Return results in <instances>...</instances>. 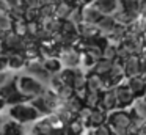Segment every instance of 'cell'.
<instances>
[{
  "instance_id": "1",
  "label": "cell",
  "mask_w": 146,
  "mask_h": 135,
  "mask_svg": "<svg viewBox=\"0 0 146 135\" xmlns=\"http://www.w3.org/2000/svg\"><path fill=\"white\" fill-rule=\"evenodd\" d=\"M16 85L19 93L25 97L27 100H32L35 97H38L39 94H42L46 91V85L41 83L39 80L30 77L27 74H16Z\"/></svg>"
},
{
  "instance_id": "2",
  "label": "cell",
  "mask_w": 146,
  "mask_h": 135,
  "mask_svg": "<svg viewBox=\"0 0 146 135\" xmlns=\"http://www.w3.org/2000/svg\"><path fill=\"white\" fill-rule=\"evenodd\" d=\"M29 102L32 104L36 110H38V113L41 116H46V115L54 113L55 110L58 108V105L61 104L60 99L57 97V94H55L50 88H46L44 93L39 94L38 97H35V99L29 100Z\"/></svg>"
},
{
  "instance_id": "3",
  "label": "cell",
  "mask_w": 146,
  "mask_h": 135,
  "mask_svg": "<svg viewBox=\"0 0 146 135\" xmlns=\"http://www.w3.org/2000/svg\"><path fill=\"white\" fill-rule=\"evenodd\" d=\"M10 116H11V119H14L16 122H19V124H22V126L27 124V122L38 121V119L41 118L38 110H36L29 100H27V102L16 104V105H11L10 107Z\"/></svg>"
},
{
  "instance_id": "4",
  "label": "cell",
  "mask_w": 146,
  "mask_h": 135,
  "mask_svg": "<svg viewBox=\"0 0 146 135\" xmlns=\"http://www.w3.org/2000/svg\"><path fill=\"white\" fill-rule=\"evenodd\" d=\"M130 121H132V118L127 113V110H113V112L107 113L105 124L110 127L113 135H124L129 130Z\"/></svg>"
},
{
  "instance_id": "5",
  "label": "cell",
  "mask_w": 146,
  "mask_h": 135,
  "mask_svg": "<svg viewBox=\"0 0 146 135\" xmlns=\"http://www.w3.org/2000/svg\"><path fill=\"white\" fill-rule=\"evenodd\" d=\"M2 49H3V55H10V53H24L27 49L25 39L19 35L13 33V31H5L2 39Z\"/></svg>"
},
{
  "instance_id": "6",
  "label": "cell",
  "mask_w": 146,
  "mask_h": 135,
  "mask_svg": "<svg viewBox=\"0 0 146 135\" xmlns=\"http://www.w3.org/2000/svg\"><path fill=\"white\" fill-rule=\"evenodd\" d=\"M121 65H123V71H124L126 78L137 77V75L145 77V53L129 57V58L123 60Z\"/></svg>"
},
{
  "instance_id": "7",
  "label": "cell",
  "mask_w": 146,
  "mask_h": 135,
  "mask_svg": "<svg viewBox=\"0 0 146 135\" xmlns=\"http://www.w3.org/2000/svg\"><path fill=\"white\" fill-rule=\"evenodd\" d=\"M0 99L3 100L7 105H16V104H21V102H27V99L17 90L16 75L7 85H3V86L0 88Z\"/></svg>"
},
{
  "instance_id": "8",
  "label": "cell",
  "mask_w": 146,
  "mask_h": 135,
  "mask_svg": "<svg viewBox=\"0 0 146 135\" xmlns=\"http://www.w3.org/2000/svg\"><path fill=\"white\" fill-rule=\"evenodd\" d=\"M24 69H25L27 75H30V77L39 80L41 83H44L46 86H47V83L50 82V78H52V75L46 71V68L42 66V61H39V60H35V58L27 60Z\"/></svg>"
},
{
  "instance_id": "9",
  "label": "cell",
  "mask_w": 146,
  "mask_h": 135,
  "mask_svg": "<svg viewBox=\"0 0 146 135\" xmlns=\"http://www.w3.org/2000/svg\"><path fill=\"white\" fill-rule=\"evenodd\" d=\"M58 60H60L63 68L77 69V68H80V50H77L76 47H64V49H60V52H58Z\"/></svg>"
},
{
  "instance_id": "10",
  "label": "cell",
  "mask_w": 146,
  "mask_h": 135,
  "mask_svg": "<svg viewBox=\"0 0 146 135\" xmlns=\"http://www.w3.org/2000/svg\"><path fill=\"white\" fill-rule=\"evenodd\" d=\"M102 80H104V88L105 90H108V88H115V86H118L119 83H123V82L126 80V75H124L121 61H113L111 69L108 71L107 75L102 77Z\"/></svg>"
},
{
  "instance_id": "11",
  "label": "cell",
  "mask_w": 146,
  "mask_h": 135,
  "mask_svg": "<svg viewBox=\"0 0 146 135\" xmlns=\"http://www.w3.org/2000/svg\"><path fill=\"white\" fill-rule=\"evenodd\" d=\"M113 90H115V97H116V110H127L133 104L135 97H133V94L127 88L126 82L119 83Z\"/></svg>"
},
{
  "instance_id": "12",
  "label": "cell",
  "mask_w": 146,
  "mask_h": 135,
  "mask_svg": "<svg viewBox=\"0 0 146 135\" xmlns=\"http://www.w3.org/2000/svg\"><path fill=\"white\" fill-rule=\"evenodd\" d=\"M118 8L129 17L137 19L138 16L145 14V0H119Z\"/></svg>"
},
{
  "instance_id": "13",
  "label": "cell",
  "mask_w": 146,
  "mask_h": 135,
  "mask_svg": "<svg viewBox=\"0 0 146 135\" xmlns=\"http://www.w3.org/2000/svg\"><path fill=\"white\" fill-rule=\"evenodd\" d=\"M98 108L104 110L105 113H110L113 110H116V97H115V90L108 88L101 93V99H99Z\"/></svg>"
},
{
  "instance_id": "14",
  "label": "cell",
  "mask_w": 146,
  "mask_h": 135,
  "mask_svg": "<svg viewBox=\"0 0 146 135\" xmlns=\"http://www.w3.org/2000/svg\"><path fill=\"white\" fill-rule=\"evenodd\" d=\"M126 85L127 88L130 90V93L133 94V97L135 99H138V97H145V77H141V75H137V77H129L126 78Z\"/></svg>"
},
{
  "instance_id": "15",
  "label": "cell",
  "mask_w": 146,
  "mask_h": 135,
  "mask_svg": "<svg viewBox=\"0 0 146 135\" xmlns=\"http://www.w3.org/2000/svg\"><path fill=\"white\" fill-rule=\"evenodd\" d=\"M91 5L102 16H111L119 6V0H93Z\"/></svg>"
},
{
  "instance_id": "16",
  "label": "cell",
  "mask_w": 146,
  "mask_h": 135,
  "mask_svg": "<svg viewBox=\"0 0 146 135\" xmlns=\"http://www.w3.org/2000/svg\"><path fill=\"white\" fill-rule=\"evenodd\" d=\"M101 13L94 8L93 5H85L80 8V17H82L83 24H90V25H96V22L101 19Z\"/></svg>"
},
{
  "instance_id": "17",
  "label": "cell",
  "mask_w": 146,
  "mask_h": 135,
  "mask_svg": "<svg viewBox=\"0 0 146 135\" xmlns=\"http://www.w3.org/2000/svg\"><path fill=\"white\" fill-rule=\"evenodd\" d=\"M0 135H25L24 126L16 122L14 119H3Z\"/></svg>"
},
{
  "instance_id": "18",
  "label": "cell",
  "mask_w": 146,
  "mask_h": 135,
  "mask_svg": "<svg viewBox=\"0 0 146 135\" xmlns=\"http://www.w3.org/2000/svg\"><path fill=\"white\" fill-rule=\"evenodd\" d=\"M85 90H86V93H101V91H104L105 88H104V80H102V77L88 72V74H86Z\"/></svg>"
},
{
  "instance_id": "19",
  "label": "cell",
  "mask_w": 146,
  "mask_h": 135,
  "mask_svg": "<svg viewBox=\"0 0 146 135\" xmlns=\"http://www.w3.org/2000/svg\"><path fill=\"white\" fill-rule=\"evenodd\" d=\"M25 63L27 58L24 53H10V55H7V69H10L13 72L24 69Z\"/></svg>"
},
{
  "instance_id": "20",
  "label": "cell",
  "mask_w": 146,
  "mask_h": 135,
  "mask_svg": "<svg viewBox=\"0 0 146 135\" xmlns=\"http://www.w3.org/2000/svg\"><path fill=\"white\" fill-rule=\"evenodd\" d=\"M115 25H116V22H115V19L111 17V16H101V19L96 22L94 27L98 28L99 35H102V36H107V35L110 33L111 30H113Z\"/></svg>"
},
{
  "instance_id": "21",
  "label": "cell",
  "mask_w": 146,
  "mask_h": 135,
  "mask_svg": "<svg viewBox=\"0 0 146 135\" xmlns=\"http://www.w3.org/2000/svg\"><path fill=\"white\" fill-rule=\"evenodd\" d=\"M61 107H63L64 110H68V112L71 113V115L77 116L80 113V110L83 108V100L80 99L79 96H76L74 94L72 97H69L68 100H64V102H61Z\"/></svg>"
},
{
  "instance_id": "22",
  "label": "cell",
  "mask_w": 146,
  "mask_h": 135,
  "mask_svg": "<svg viewBox=\"0 0 146 135\" xmlns=\"http://www.w3.org/2000/svg\"><path fill=\"white\" fill-rule=\"evenodd\" d=\"M111 65H113V61L105 60V58H102V57H101V58L94 63V66L90 69V72H91V74L99 75V77H104V75H107L108 71L111 69Z\"/></svg>"
},
{
  "instance_id": "23",
  "label": "cell",
  "mask_w": 146,
  "mask_h": 135,
  "mask_svg": "<svg viewBox=\"0 0 146 135\" xmlns=\"http://www.w3.org/2000/svg\"><path fill=\"white\" fill-rule=\"evenodd\" d=\"M42 66H44L46 71H47L50 75L58 74V72L63 69V66H61L58 57H44V58H42Z\"/></svg>"
},
{
  "instance_id": "24",
  "label": "cell",
  "mask_w": 146,
  "mask_h": 135,
  "mask_svg": "<svg viewBox=\"0 0 146 135\" xmlns=\"http://www.w3.org/2000/svg\"><path fill=\"white\" fill-rule=\"evenodd\" d=\"M63 129H64V135H82L83 130H85V126L79 118H74Z\"/></svg>"
},
{
  "instance_id": "25",
  "label": "cell",
  "mask_w": 146,
  "mask_h": 135,
  "mask_svg": "<svg viewBox=\"0 0 146 135\" xmlns=\"http://www.w3.org/2000/svg\"><path fill=\"white\" fill-rule=\"evenodd\" d=\"M52 130L50 124H49L47 118H42V119H38L35 122V126L32 127V135H47L49 132Z\"/></svg>"
},
{
  "instance_id": "26",
  "label": "cell",
  "mask_w": 146,
  "mask_h": 135,
  "mask_svg": "<svg viewBox=\"0 0 146 135\" xmlns=\"http://www.w3.org/2000/svg\"><path fill=\"white\" fill-rule=\"evenodd\" d=\"M101 93H86L85 96H83V99H82L83 100V107H86V108H96V107L99 105Z\"/></svg>"
},
{
  "instance_id": "27",
  "label": "cell",
  "mask_w": 146,
  "mask_h": 135,
  "mask_svg": "<svg viewBox=\"0 0 146 135\" xmlns=\"http://www.w3.org/2000/svg\"><path fill=\"white\" fill-rule=\"evenodd\" d=\"M102 58L105 60H110V61H116L118 60V50H116V46L111 43H107L102 49Z\"/></svg>"
},
{
  "instance_id": "28",
  "label": "cell",
  "mask_w": 146,
  "mask_h": 135,
  "mask_svg": "<svg viewBox=\"0 0 146 135\" xmlns=\"http://www.w3.org/2000/svg\"><path fill=\"white\" fill-rule=\"evenodd\" d=\"M0 30L3 31V33L11 30V19H10V16L7 14V11L0 13Z\"/></svg>"
},
{
  "instance_id": "29",
  "label": "cell",
  "mask_w": 146,
  "mask_h": 135,
  "mask_svg": "<svg viewBox=\"0 0 146 135\" xmlns=\"http://www.w3.org/2000/svg\"><path fill=\"white\" fill-rule=\"evenodd\" d=\"M14 75H16V72L10 71V69H2V71H0V88L3 86V85H7Z\"/></svg>"
},
{
  "instance_id": "30",
  "label": "cell",
  "mask_w": 146,
  "mask_h": 135,
  "mask_svg": "<svg viewBox=\"0 0 146 135\" xmlns=\"http://www.w3.org/2000/svg\"><path fill=\"white\" fill-rule=\"evenodd\" d=\"M93 135H113V132L110 130V127L107 124H101L93 129Z\"/></svg>"
},
{
  "instance_id": "31",
  "label": "cell",
  "mask_w": 146,
  "mask_h": 135,
  "mask_svg": "<svg viewBox=\"0 0 146 135\" xmlns=\"http://www.w3.org/2000/svg\"><path fill=\"white\" fill-rule=\"evenodd\" d=\"M21 6L24 8H38V0H21Z\"/></svg>"
},
{
  "instance_id": "32",
  "label": "cell",
  "mask_w": 146,
  "mask_h": 135,
  "mask_svg": "<svg viewBox=\"0 0 146 135\" xmlns=\"http://www.w3.org/2000/svg\"><path fill=\"white\" fill-rule=\"evenodd\" d=\"M5 5H7V9L8 8H14V6H19L21 5V0H3Z\"/></svg>"
},
{
  "instance_id": "33",
  "label": "cell",
  "mask_w": 146,
  "mask_h": 135,
  "mask_svg": "<svg viewBox=\"0 0 146 135\" xmlns=\"http://www.w3.org/2000/svg\"><path fill=\"white\" fill-rule=\"evenodd\" d=\"M47 135H64V129H52Z\"/></svg>"
},
{
  "instance_id": "34",
  "label": "cell",
  "mask_w": 146,
  "mask_h": 135,
  "mask_svg": "<svg viewBox=\"0 0 146 135\" xmlns=\"http://www.w3.org/2000/svg\"><path fill=\"white\" fill-rule=\"evenodd\" d=\"M50 3H57L55 0H38V8L39 6H44V5H50Z\"/></svg>"
},
{
  "instance_id": "35",
  "label": "cell",
  "mask_w": 146,
  "mask_h": 135,
  "mask_svg": "<svg viewBox=\"0 0 146 135\" xmlns=\"http://www.w3.org/2000/svg\"><path fill=\"white\" fill-rule=\"evenodd\" d=\"M3 11H7V5H5L3 0H0V13H3Z\"/></svg>"
},
{
  "instance_id": "36",
  "label": "cell",
  "mask_w": 146,
  "mask_h": 135,
  "mask_svg": "<svg viewBox=\"0 0 146 135\" xmlns=\"http://www.w3.org/2000/svg\"><path fill=\"white\" fill-rule=\"evenodd\" d=\"M77 2H80L83 6H85V5H91V3H93V0H77Z\"/></svg>"
},
{
  "instance_id": "37",
  "label": "cell",
  "mask_w": 146,
  "mask_h": 135,
  "mask_svg": "<svg viewBox=\"0 0 146 135\" xmlns=\"http://www.w3.org/2000/svg\"><path fill=\"white\" fill-rule=\"evenodd\" d=\"M5 107H7V104H5V102H3V100L0 99V110H3V108H5Z\"/></svg>"
},
{
  "instance_id": "38",
  "label": "cell",
  "mask_w": 146,
  "mask_h": 135,
  "mask_svg": "<svg viewBox=\"0 0 146 135\" xmlns=\"http://www.w3.org/2000/svg\"><path fill=\"white\" fill-rule=\"evenodd\" d=\"M2 122H3V118L0 116V130H2Z\"/></svg>"
},
{
  "instance_id": "39",
  "label": "cell",
  "mask_w": 146,
  "mask_h": 135,
  "mask_svg": "<svg viewBox=\"0 0 146 135\" xmlns=\"http://www.w3.org/2000/svg\"><path fill=\"white\" fill-rule=\"evenodd\" d=\"M124 135H137V134H130V132H126Z\"/></svg>"
},
{
  "instance_id": "40",
  "label": "cell",
  "mask_w": 146,
  "mask_h": 135,
  "mask_svg": "<svg viewBox=\"0 0 146 135\" xmlns=\"http://www.w3.org/2000/svg\"><path fill=\"white\" fill-rule=\"evenodd\" d=\"M2 36H3V31L0 30V39H2Z\"/></svg>"
}]
</instances>
